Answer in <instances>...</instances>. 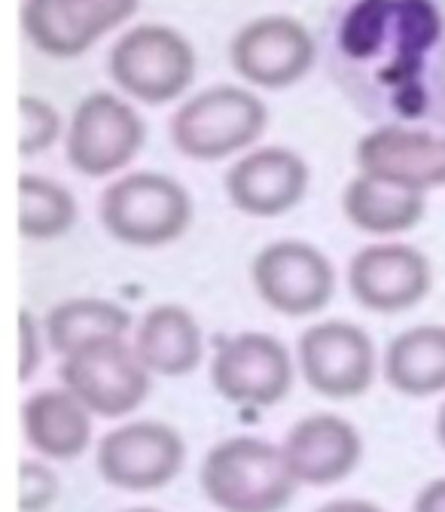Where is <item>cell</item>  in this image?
<instances>
[{"instance_id": "6da1fadb", "label": "cell", "mask_w": 445, "mask_h": 512, "mask_svg": "<svg viewBox=\"0 0 445 512\" xmlns=\"http://www.w3.org/2000/svg\"><path fill=\"white\" fill-rule=\"evenodd\" d=\"M199 482L220 512H281L299 488L284 448L260 436L217 442L202 461Z\"/></svg>"}, {"instance_id": "7a4b0ae2", "label": "cell", "mask_w": 445, "mask_h": 512, "mask_svg": "<svg viewBox=\"0 0 445 512\" xmlns=\"http://www.w3.org/2000/svg\"><path fill=\"white\" fill-rule=\"evenodd\" d=\"M269 125L260 95L244 86H211L177 107L171 116V144L196 162H220L247 153Z\"/></svg>"}, {"instance_id": "3957f363", "label": "cell", "mask_w": 445, "mask_h": 512, "mask_svg": "<svg viewBox=\"0 0 445 512\" xmlns=\"http://www.w3.org/2000/svg\"><path fill=\"white\" fill-rule=\"evenodd\" d=\"M193 223L189 192L162 171L116 177L101 196V226L129 247H165Z\"/></svg>"}, {"instance_id": "277c9868", "label": "cell", "mask_w": 445, "mask_h": 512, "mask_svg": "<svg viewBox=\"0 0 445 512\" xmlns=\"http://www.w3.org/2000/svg\"><path fill=\"white\" fill-rule=\"evenodd\" d=\"M113 83L141 104L177 101L196 80V49L171 25H138L125 31L107 58Z\"/></svg>"}, {"instance_id": "5b68a950", "label": "cell", "mask_w": 445, "mask_h": 512, "mask_svg": "<svg viewBox=\"0 0 445 512\" xmlns=\"http://www.w3.org/2000/svg\"><path fill=\"white\" fill-rule=\"evenodd\" d=\"M150 369L141 363L135 345L125 336L95 339L61 357V384L86 403L98 418H122L144 406L150 397Z\"/></svg>"}, {"instance_id": "8992f818", "label": "cell", "mask_w": 445, "mask_h": 512, "mask_svg": "<svg viewBox=\"0 0 445 512\" xmlns=\"http://www.w3.org/2000/svg\"><path fill=\"white\" fill-rule=\"evenodd\" d=\"M147 128L141 113L116 92L86 95L68 125V165L83 177H110L144 150Z\"/></svg>"}, {"instance_id": "52a82bcc", "label": "cell", "mask_w": 445, "mask_h": 512, "mask_svg": "<svg viewBox=\"0 0 445 512\" xmlns=\"http://www.w3.org/2000/svg\"><path fill=\"white\" fill-rule=\"evenodd\" d=\"M293 357L269 333H238L217 339L211 360L214 391L235 406L269 409L293 391Z\"/></svg>"}, {"instance_id": "ba28073f", "label": "cell", "mask_w": 445, "mask_h": 512, "mask_svg": "<svg viewBox=\"0 0 445 512\" xmlns=\"http://www.w3.org/2000/svg\"><path fill=\"white\" fill-rule=\"evenodd\" d=\"M250 275L260 299L287 317L324 311L336 293V269L327 253L296 238L266 244L253 256Z\"/></svg>"}, {"instance_id": "9c48e42d", "label": "cell", "mask_w": 445, "mask_h": 512, "mask_svg": "<svg viewBox=\"0 0 445 512\" xmlns=\"http://www.w3.org/2000/svg\"><path fill=\"white\" fill-rule=\"evenodd\" d=\"M186 464L183 436L162 421H129L98 442V473L119 491H159Z\"/></svg>"}, {"instance_id": "30bf717a", "label": "cell", "mask_w": 445, "mask_h": 512, "mask_svg": "<svg viewBox=\"0 0 445 512\" xmlns=\"http://www.w3.org/2000/svg\"><path fill=\"white\" fill-rule=\"evenodd\" d=\"M299 369L308 388L327 400H357L372 388L375 348L351 320H321L299 336Z\"/></svg>"}, {"instance_id": "8fae6325", "label": "cell", "mask_w": 445, "mask_h": 512, "mask_svg": "<svg viewBox=\"0 0 445 512\" xmlns=\"http://www.w3.org/2000/svg\"><path fill=\"white\" fill-rule=\"evenodd\" d=\"M229 61L247 86L278 92L311 71L314 37L293 16H263L232 37Z\"/></svg>"}, {"instance_id": "7c38bea8", "label": "cell", "mask_w": 445, "mask_h": 512, "mask_svg": "<svg viewBox=\"0 0 445 512\" xmlns=\"http://www.w3.org/2000/svg\"><path fill=\"white\" fill-rule=\"evenodd\" d=\"M141 0H25L22 28L52 58H80L101 37L122 28Z\"/></svg>"}, {"instance_id": "4fadbf2b", "label": "cell", "mask_w": 445, "mask_h": 512, "mask_svg": "<svg viewBox=\"0 0 445 512\" xmlns=\"http://www.w3.org/2000/svg\"><path fill=\"white\" fill-rule=\"evenodd\" d=\"M433 284L430 260L412 244L375 241L360 247L348 263L351 296L378 314H400L415 308Z\"/></svg>"}, {"instance_id": "5bb4252c", "label": "cell", "mask_w": 445, "mask_h": 512, "mask_svg": "<svg viewBox=\"0 0 445 512\" xmlns=\"http://www.w3.org/2000/svg\"><path fill=\"white\" fill-rule=\"evenodd\" d=\"M308 162L287 147H257L226 171V196L247 217H281L308 192Z\"/></svg>"}, {"instance_id": "9a60e30c", "label": "cell", "mask_w": 445, "mask_h": 512, "mask_svg": "<svg viewBox=\"0 0 445 512\" xmlns=\"http://www.w3.org/2000/svg\"><path fill=\"white\" fill-rule=\"evenodd\" d=\"M360 174L388 180L415 192L445 186V138L424 128L381 125L366 132L354 147Z\"/></svg>"}, {"instance_id": "2e32d148", "label": "cell", "mask_w": 445, "mask_h": 512, "mask_svg": "<svg viewBox=\"0 0 445 512\" xmlns=\"http://www.w3.org/2000/svg\"><path fill=\"white\" fill-rule=\"evenodd\" d=\"M281 448L296 482L314 488L348 479L363 458V439L357 427L333 412H317L296 421Z\"/></svg>"}, {"instance_id": "e0dca14e", "label": "cell", "mask_w": 445, "mask_h": 512, "mask_svg": "<svg viewBox=\"0 0 445 512\" xmlns=\"http://www.w3.org/2000/svg\"><path fill=\"white\" fill-rule=\"evenodd\" d=\"M22 424L28 445L49 461H74L92 445V412L65 384L28 397Z\"/></svg>"}, {"instance_id": "ac0fdd59", "label": "cell", "mask_w": 445, "mask_h": 512, "mask_svg": "<svg viewBox=\"0 0 445 512\" xmlns=\"http://www.w3.org/2000/svg\"><path fill=\"white\" fill-rule=\"evenodd\" d=\"M135 351L153 375L183 378L202 363V327L183 305H156L135 330Z\"/></svg>"}, {"instance_id": "d6986e66", "label": "cell", "mask_w": 445, "mask_h": 512, "mask_svg": "<svg viewBox=\"0 0 445 512\" xmlns=\"http://www.w3.org/2000/svg\"><path fill=\"white\" fill-rule=\"evenodd\" d=\"M345 217L354 229L391 238L415 229L427 214V192H415L369 174H357L342 196Z\"/></svg>"}, {"instance_id": "ffe728a7", "label": "cell", "mask_w": 445, "mask_h": 512, "mask_svg": "<svg viewBox=\"0 0 445 512\" xmlns=\"http://www.w3.org/2000/svg\"><path fill=\"white\" fill-rule=\"evenodd\" d=\"M385 378L403 397H433L445 391V327L421 324L391 339L385 351Z\"/></svg>"}, {"instance_id": "44dd1931", "label": "cell", "mask_w": 445, "mask_h": 512, "mask_svg": "<svg viewBox=\"0 0 445 512\" xmlns=\"http://www.w3.org/2000/svg\"><path fill=\"white\" fill-rule=\"evenodd\" d=\"M46 342L55 354H71L74 348L95 342V339H110V336H125L132 330V314L122 305L110 299H95V296H77L58 302L46 320Z\"/></svg>"}, {"instance_id": "7402d4cb", "label": "cell", "mask_w": 445, "mask_h": 512, "mask_svg": "<svg viewBox=\"0 0 445 512\" xmlns=\"http://www.w3.org/2000/svg\"><path fill=\"white\" fill-rule=\"evenodd\" d=\"M77 223V199L40 174L19 177V232L31 241H52L68 235Z\"/></svg>"}, {"instance_id": "603a6c76", "label": "cell", "mask_w": 445, "mask_h": 512, "mask_svg": "<svg viewBox=\"0 0 445 512\" xmlns=\"http://www.w3.org/2000/svg\"><path fill=\"white\" fill-rule=\"evenodd\" d=\"M19 119H22V132H19V153L22 156H40L61 135V116L46 98L22 95L19 98Z\"/></svg>"}, {"instance_id": "cb8c5ba5", "label": "cell", "mask_w": 445, "mask_h": 512, "mask_svg": "<svg viewBox=\"0 0 445 512\" xmlns=\"http://www.w3.org/2000/svg\"><path fill=\"white\" fill-rule=\"evenodd\" d=\"M58 497V476L40 461H22L19 467V509L46 512Z\"/></svg>"}, {"instance_id": "d4e9b609", "label": "cell", "mask_w": 445, "mask_h": 512, "mask_svg": "<svg viewBox=\"0 0 445 512\" xmlns=\"http://www.w3.org/2000/svg\"><path fill=\"white\" fill-rule=\"evenodd\" d=\"M46 330H40V320L31 311H19V381H31L43 360Z\"/></svg>"}, {"instance_id": "484cf974", "label": "cell", "mask_w": 445, "mask_h": 512, "mask_svg": "<svg viewBox=\"0 0 445 512\" xmlns=\"http://www.w3.org/2000/svg\"><path fill=\"white\" fill-rule=\"evenodd\" d=\"M412 512H445V479H433L415 497Z\"/></svg>"}, {"instance_id": "4316f807", "label": "cell", "mask_w": 445, "mask_h": 512, "mask_svg": "<svg viewBox=\"0 0 445 512\" xmlns=\"http://www.w3.org/2000/svg\"><path fill=\"white\" fill-rule=\"evenodd\" d=\"M314 512H385V509L375 506V503H369V500L345 497V500H330V503H324L321 509H314Z\"/></svg>"}, {"instance_id": "83f0119b", "label": "cell", "mask_w": 445, "mask_h": 512, "mask_svg": "<svg viewBox=\"0 0 445 512\" xmlns=\"http://www.w3.org/2000/svg\"><path fill=\"white\" fill-rule=\"evenodd\" d=\"M436 439H439V445L445 448V403H442L439 418H436Z\"/></svg>"}, {"instance_id": "f1b7e54d", "label": "cell", "mask_w": 445, "mask_h": 512, "mask_svg": "<svg viewBox=\"0 0 445 512\" xmlns=\"http://www.w3.org/2000/svg\"><path fill=\"white\" fill-rule=\"evenodd\" d=\"M122 512H159V509H150V506H135V509H122Z\"/></svg>"}]
</instances>
